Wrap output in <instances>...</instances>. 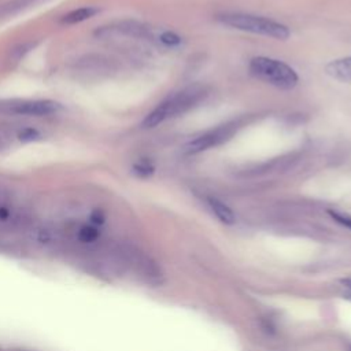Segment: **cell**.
<instances>
[{"label":"cell","instance_id":"obj_2","mask_svg":"<svg viewBox=\"0 0 351 351\" xmlns=\"http://www.w3.org/2000/svg\"><path fill=\"white\" fill-rule=\"evenodd\" d=\"M218 21L222 25L230 26L237 30L250 32V33L261 34L266 37H273L277 40H287L291 34L289 29L285 25L265 16H258L251 14H239V12L221 14L218 15Z\"/></svg>","mask_w":351,"mask_h":351},{"label":"cell","instance_id":"obj_8","mask_svg":"<svg viewBox=\"0 0 351 351\" xmlns=\"http://www.w3.org/2000/svg\"><path fill=\"white\" fill-rule=\"evenodd\" d=\"M325 71L333 80L341 82H351V56L329 62L325 67Z\"/></svg>","mask_w":351,"mask_h":351},{"label":"cell","instance_id":"obj_12","mask_svg":"<svg viewBox=\"0 0 351 351\" xmlns=\"http://www.w3.org/2000/svg\"><path fill=\"white\" fill-rule=\"evenodd\" d=\"M154 171H155L154 165H152L149 160H147V159L138 160L137 163L133 165V173H134L137 177L147 178V177H149L151 174H154Z\"/></svg>","mask_w":351,"mask_h":351},{"label":"cell","instance_id":"obj_19","mask_svg":"<svg viewBox=\"0 0 351 351\" xmlns=\"http://www.w3.org/2000/svg\"><path fill=\"white\" fill-rule=\"evenodd\" d=\"M344 284H346V287L351 291V278H350V280H346V281H344Z\"/></svg>","mask_w":351,"mask_h":351},{"label":"cell","instance_id":"obj_9","mask_svg":"<svg viewBox=\"0 0 351 351\" xmlns=\"http://www.w3.org/2000/svg\"><path fill=\"white\" fill-rule=\"evenodd\" d=\"M207 204L210 206L211 211L215 214V217L225 225H232L236 221V217L229 206H226L223 202L218 200L217 197H207Z\"/></svg>","mask_w":351,"mask_h":351},{"label":"cell","instance_id":"obj_11","mask_svg":"<svg viewBox=\"0 0 351 351\" xmlns=\"http://www.w3.org/2000/svg\"><path fill=\"white\" fill-rule=\"evenodd\" d=\"M99 237H100V230L97 226H95L92 223L82 225L77 230V239L84 244H93L99 240Z\"/></svg>","mask_w":351,"mask_h":351},{"label":"cell","instance_id":"obj_5","mask_svg":"<svg viewBox=\"0 0 351 351\" xmlns=\"http://www.w3.org/2000/svg\"><path fill=\"white\" fill-rule=\"evenodd\" d=\"M60 106L52 100H7L0 101L1 114H15V115H34L43 117L56 112Z\"/></svg>","mask_w":351,"mask_h":351},{"label":"cell","instance_id":"obj_18","mask_svg":"<svg viewBox=\"0 0 351 351\" xmlns=\"http://www.w3.org/2000/svg\"><path fill=\"white\" fill-rule=\"evenodd\" d=\"M89 219H90V223H92V225H95V226L99 228L100 225L104 223L106 217H104V213H103L101 210H93V211L90 213V215H89Z\"/></svg>","mask_w":351,"mask_h":351},{"label":"cell","instance_id":"obj_3","mask_svg":"<svg viewBox=\"0 0 351 351\" xmlns=\"http://www.w3.org/2000/svg\"><path fill=\"white\" fill-rule=\"evenodd\" d=\"M250 71L256 78L280 89H292L299 80L296 71L291 66L281 60L266 56L251 59Z\"/></svg>","mask_w":351,"mask_h":351},{"label":"cell","instance_id":"obj_14","mask_svg":"<svg viewBox=\"0 0 351 351\" xmlns=\"http://www.w3.org/2000/svg\"><path fill=\"white\" fill-rule=\"evenodd\" d=\"M41 137L40 132L36 128H23L19 133H18V138L21 141L29 143V141H36Z\"/></svg>","mask_w":351,"mask_h":351},{"label":"cell","instance_id":"obj_1","mask_svg":"<svg viewBox=\"0 0 351 351\" xmlns=\"http://www.w3.org/2000/svg\"><path fill=\"white\" fill-rule=\"evenodd\" d=\"M207 96V88L204 85H191L182 90L169 96L160 104H158L143 121L144 128H155L162 122L171 119L177 115L186 112L197 106Z\"/></svg>","mask_w":351,"mask_h":351},{"label":"cell","instance_id":"obj_13","mask_svg":"<svg viewBox=\"0 0 351 351\" xmlns=\"http://www.w3.org/2000/svg\"><path fill=\"white\" fill-rule=\"evenodd\" d=\"M36 44L33 43V41H29V43H23V44H21V45H18V47H15L12 51H11V53H10V58L12 59V62H19L33 47H34Z\"/></svg>","mask_w":351,"mask_h":351},{"label":"cell","instance_id":"obj_4","mask_svg":"<svg viewBox=\"0 0 351 351\" xmlns=\"http://www.w3.org/2000/svg\"><path fill=\"white\" fill-rule=\"evenodd\" d=\"M239 128H240V123L233 121V122H228L225 125H221L215 129H211V130L197 136L196 138L191 140L184 147V152L189 154V155H193V154H199L202 151H206L208 148L217 147V145L225 143L226 140H229Z\"/></svg>","mask_w":351,"mask_h":351},{"label":"cell","instance_id":"obj_16","mask_svg":"<svg viewBox=\"0 0 351 351\" xmlns=\"http://www.w3.org/2000/svg\"><path fill=\"white\" fill-rule=\"evenodd\" d=\"M159 40H160L165 45H169V47H176V45H178V44L181 43L180 36H177V34L173 33V32H165V33H162L160 37H159Z\"/></svg>","mask_w":351,"mask_h":351},{"label":"cell","instance_id":"obj_7","mask_svg":"<svg viewBox=\"0 0 351 351\" xmlns=\"http://www.w3.org/2000/svg\"><path fill=\"white\" fill-rule=\"evenodd\" d=\"M62 239V233L56 226L44 223V225H38L32 230V240L40 245V247H53L56 245Z\"/></svg>","mask_w":351,"mask_h":351},{"label":"cell","instance_id":"obj_6","mask_svg":"<svg viewBox=\"0 0 351 351\" xmlns=\"http://www.w3.org/2000/svg\"><path fill=\"white\" fill-rule=\"evenodd\" d=\"M77 75L84 78H96L107 74L111 70V62L103 55L88 53L78 58L73 66Z\"/></svg>","mask_w":351,"mask_h":351},{"label":"cell","instance_id":"obj_15","mask_svg":"<svg viewBox=\"0 0 351 351\" xmlns=\"http://www.w3.org/2000/svg\"><path fill=\"white\" fill-rule=\"evenodd\" d=\"M329 215L341 226L351 229V214L347 213H340V211H335V210H329Z\"/></svg>","mask_w":351,"mask_h":351},{"label":"cell","instance_id":"obj_10","mask_svg":"<svg viewBox=\"0 0 351 351\" xmlns=\"http://www.w3.org/2000/svg\"><path fill=\"white\" fill-rule=\"evenodd\" d=\"M97 12V8L95 7H80V8H75L67 14H64L62 18H60V23L63 25H75V23H80V22H84L89 18H92L95 14Z\"/></svg>","mask_w":351,"mask_h":351},{"label":"cell","instance_id":"obj_17","mask_svg":"<svg viewBox=\"0 0 351 351\" xmlns=\"http://www.w3.org/2000/svg\"><path fill=\"white\" fill-rule=\"evenodd\" d=\"M11 141H12L11 132L7 128L0 125V152L5 151L11 145Z\"/></svg>","mask_w":351,"mask_h":351}]
</instances>
